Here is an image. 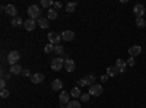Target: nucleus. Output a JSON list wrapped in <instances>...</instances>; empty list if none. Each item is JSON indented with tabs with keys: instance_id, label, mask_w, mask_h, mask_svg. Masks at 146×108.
Wrapping results in <instances>:
<instances>
[{
	"instance_id": "f257e3e1",
	"label": "nucleus",
	"mask_w": 146,
	"mask_h": 108,
	"mask_svg": "<svg viewBox=\"0 0 146 108\" xmlns=\"http://www.w3.org/2000/svg\"><path fill=\"white\" fill-rule=\"evenodd\" d=\"M28 15H29V19H34V21H38L41 18V10L36 5H31L28 7Z\"/></svg>"
},
{
	"instance_id": "f03ea898",
	"label": "nucleus",
	"mask_w": 146,
	"mask_h": 108,
	"mask_svg": "<svg viewBox=\"0 0 146 108\" xmlns=\"http://www.w3.org/2000/svg\"><path fill=\"white\" fill-rule=\"evenodd\" d=\"M7 63L10 64V66H13V64H18V62L21 60V53L19 51H16V50H13V51H10L9 54H7Z\"/></svg>"
},
{
	"instance_id": "7ed1b4c3",
	"label": "nucleus",
	"mask_w": 146,
	"mask_h": 108,
	"mask_svg": "<svg viewBox=\"0 0 146 108\" xmlns=\"http://www.w3.org/2000/svg\"><path fill=\"white\" fill-rule=\"evenodd\" d=\"M64 67V60L62 57H56L51 60V70L54 72H58V70H62Z\"/></svg>"
},
{
	"instance_id": "20e7f679",
	"label": "nucleus",
	"mask_w": 146,
	"mask_h": 108,
	"mask_svg": "<svg viewBox=\"0 0 146 108\" xmlns=\"http://www.w3.org/2000/svg\"><path fill=\"white\" fill-rule=\"evenodd\" d=\"M102 92L104 89L100 83H94V85L89 86V95H92V97H100V95H102Z\"/></svg>"
},
{
	"instance_id": "39448f33",
	"label": "nucleus",
	"mask_w": 146,
	"mask_h": 108,
	"mask_svg": "<svg viewBox=\"0 0 146 108\" xmlns=\"http://www.w3.org/2000/svg\"><path fill=\"white\" fill-rule=\"evenodd\" d=\"M62 41V35L57 34V32H50L48 34V42L53 44V45H58V42Z\"/></svg>"
},
{
	"instance_id": "423d86ee",
	"label": "nucleus",
	"mask_w": 146,
	"mask_h": 108,
	"mask_svg": "<svg viewBox=\"0 0 146 108\" xmlns=\"http://www.w3.org/2000/svg\"><path fill=\"white\" fill-rule=\"evenodd\" d=\"M133 13H135L136 19L143 18V15H145V6L143 5H136L135 7H133Z\"/></svg>"
},
{
	"instance_id": "0eeeda50",
	"label": "nucleus",
	"mask_w": 146,
	"mask_h": 108,
	"mask_svg": "<svg viewBox=\"0 0 146 108\" xmlns=\"http://www.w3.org/2000/svg\"><path fill=\"white\" fill-rule=\"evenodd\" d=\"M142 53V47L140 45H131L130 48H129V54H130V57H136V56H139Z\"/></svg>"
},
{
	"instance_id": "6e6552de",
	"label": "nucleus",
	"mask_w": 146,
	"mask_h": 108,
	"mask_svg": "<svg viewBox=\"0 0 146 108\" xmlns=\"http://www.w3.org/2000/svg\"><path fill=\"white\" fill-rule=\"evenodd\" d=\"M58 101H60V104H62V105H67L70 102V93H67L66 91H63L62 93H60Z\"/></svg>"
},
{
	"instance_id": "1a4fd4ad",
	"label": "nucleus",
	"mask_w": 146,
	"mask_h": 108,
	"mask_svg": "<svg viewBox=\"0 0 146 108\" xmlns=\"http://www.w3.org/2000/svg\"><path fill=\"white\" fill-rule=\"evenodd\" d=\"M115 67L118 69L120 73H124V72H126V67H127V63L124 62L123 58H117V62H115Z\"/></svg>"
},
{
	"instance_id": "9d476101",
	"label": "nucleus",
	"mask_w": 146,
	"mask_h": 108,
	"mask_svg": "<svg viewBox=\"0 0 146 108\" xmlns=\"http://www.w3.org/2000/svg\"><path fill=\"white\" fill-rule=\"evenodd\" d=\"M5 10H6V13H7L9 16L16 18V15H18V9H16V6H15V5H7Z\"/></svg>"
},
{
	"instance_id": "9b49d317",
	"label": "nucleus",
	"mask_w": 146,
	"mask_h": 108,
	"mask_svg": "<svg viewBox=\"0 0 146 108\" xmlns=\"http://www.w3.org/2000/svg\"><path fill=\"white\" fill-rule=\"evenodd\" d=\"M60 35H62L63 41H72L73 38H75V32H73V31H63Z\"/></svg>"
},
{
	"instance_id": "f8f14e48",
	"label": "nucleus",
	"mask_w": 146,
	"mask_h": 108,
	"mask_svg": "<svg viewBox=\"0 0 146 108\" xmlns=\"http://www.w3.org/2000/svg\"><path fill=\"white\" fill-rule=\"evenodd\" d=\"M23 27H25L27 31H34L35 27H36V21H34V19H27L25 23H23Z\"/></svg>"
},
{
	"instance_id": "ddd939ff",
	"label": "nucleus",
	"mask_w": 146,
	"mask_h": 108,
	"mask_svg": "<svg viewBox=\"0 0 146 108\" xmlns=\"http://www.w3.org/2000/svg\"><path fill=\"white\" fill-rule=\"evenodd\" d=\"M31 82L35 83V85H38V83L44 82V75H42V73H34V75L31 76Z\"/></svg>"
},
{
	"instance_id": "4468645a",
	"label": "nucleus",
	"mask_w": 146,
	"mask_h": 108,
	"mask_svg": "<svg viewBox=\"0 0 146 108\" xmlns=\"http://www.w3.org/2000/svg\"><path fill=\"white\" fill-rule=\"evenodd\" d=\"M75 67H76V63L73 62L72 58H67L66 62H64V69L67 72H73V70H75Z\"/></svg>"
},
{
	"instance_id": "2eb2a0df",
	"label": "nucleus",
	"mask_w": 146,
	"mask_h": 108,
	"mask_svg": "<svg viewBox=\"0 0 146 108\" xmlns=\"http://www.w3.org/2000/svg\"><path fill=\"white\" fill-rule=\"evenodd\" d=\"M48 21H50L48 18H44V16H41L38 21H36V23L40 25V28H42V29H47V28H48V25H50V23H48Z\"/></svg>"
},
{
	"instance_id": "dca6fc26",
	"label": "nucleus",
	"mask_w": 146,
	"mask_h": 108,
	"mask_svg": "<svg viewBox=\"0 0 146 108\" xmlns=\"http://www.w3.org/2000/svg\"><path fill=\"white\" fill-rule=\"evenodd\" d=\"M118 73H120V72H118V69H117L115 66H110V67H107V75H108L110 78L117 76Z\"/></svg>"
},
{
	"instance_id": "f3484780",
	"label": "nucleus",
	"mask_w": 146,
	"mask_h": 108,
	"mask_svg": "<svg viewBox=\"0 0 146 108\" xmlns=\"http://www.w3.org/2000/svg\"><path fill=\"white\" fill-rule=\"evenodd\" d=\"M22 70H23V69L21 67V64H13V66H10V70H9V72H10L12 75H21Z\"/></svg>"
},
{
	"instance_id": "a211bd4d",
	"label": "nucleus",
	"mask_w": 146,
	"mask_h": 108,
	"mask_svg": "<svg viewBox=\"0 0 146 108\" xmlns=\"http://www.w3.org/2000/svg\"><path fill=\"white\" fill-rule=\"evenodd\" d=\"M51 88L54 89V91H60L63 88V82L60 80V79H54L53 82H51Z\"/></svg>"
},
{
	"instance_id": "6ab92c4d",
	"label": "nucleus",
	"mask_w": 146,
	"mask_h": 108,
	"mask_svg": "<svg viewBox=\"0 0 146 108\" xmlns=\"http://www.w3.org/2000/svg\"><path fill=\"white\" fill-rule=\"evenodd\" d=\"M47 18L51 19V21L57 19V10H56V9H48V10H47Z\"/></svg>"
},
{
	"instance_id": "aec40b11",
	"label": "nucleus",
	"mask_w": 146,
	"mask_h": 108,
	"mask_svg": "<svg viewBox=\"0 0 146 108\" xmlns=\"http://www.w3.org/2000/svg\"><path fill=\"white\" fill-rule=\"evenodd\" d=\"M70 95L73 98H80V95H82V92H80V88L79 86H75L72 91H70Z\"/></svg>"
},
{
	"instance_id": "412c9836",
	"label": "nucleus",
	"mask_w": 146,
	"mask_h": 108,
	"mask_svg": "<svg viewBox=\"0 0 146 108\" xmlns=\"http://www.w3.org/2000/svg\"><path fill=\"white\" fill-rule=\"evenodd\" d=\"M12 25H13V27H21V25H23V23H25V22H23L22 21V18L21 16H16V18H13V19H12Z\"/></svg>"
},
{
	"instance_id": "4be33fe9",
	"label": "nucleus",
	"mask_w": 146,
	"mask_h": 108,
	"mask_svg": "<svg viewBox=\"0 0 146 108\" xmlns=\"http://www.w3.org/2000/svg\"><path fill=\"white\" fill-rule=\"evenodd\" d=\"M76 6H78V3H76V2H70V3H67V5H66V10L69 12V13H70V12H75Z\"/></svg>"
},
{
	"instance_id": "5701e85b",
	"label": "nucleus",
	"mask_w": 146,
	"mask_h": 108,
	"mask_svg": "<svg viewBox=\"0 0 146 108\" xmlns=\"http://www.w3.org/2000/svg\"><path fill=\"white\" fill-rule=\"evenodd\" d=\"M54 53L58 54V56H63V54H64V47H63V45H60V44L56 45V47H54Z\"/></svg>"
},
{
	"instance_id": "b1692460",
	"label": "nucleus",
	"mask_w": 146,
	"mask_h": 108,
	"mask_svg": "<svg viewBox=\"0 0 146 108\" xmlns=\"http://www.w3.org/2000/svg\"><path fill=\"white\" fill-rule=\"evenodd\" d=\"M54 47H56V45H53V44L48 42L47 45H44V51H45L47 54H50V53H53V51H54Z\"/></svg>"
},
{
	"instance_id": "393cba45",
	"label": "nucleus",
	"mask_w": 146,
	"mask_h": 108,
	"mask_svg": "<svg viewBox=\"0 0 146 108\" xmlns=\"http://www.w3.org/2000/svg\"><path fill=\"white\" fill-rule=\"evenodd\" d=\"M53 5H54V2H51V0H41V6H42V7H45V9L51 7Z\"/></svg>"
},
{
	"instance_id": "a878e982",
	"label": "nucleus",
	"mask_w": 146,
	"mask_h": 108,
	"mask_svg": "<svg viewBox=\"0 0 146 108\" xmlns=\"http://www.w3.org/2000/svg\"><path fill=\"white\" fill-rule=\"evenodd\" d=\"M136 27H137V28H145V27H146V21H145L143 18L136 19Z\"/></svg>"
},
{
	"instance_id": "bb28decb",
	"label": "nucleus",
	"mask_w": 146,
	"mask_h": 108,
	"mask_svg": "<svg viewBox=\"0 0 146 108\" xmlns=\"http://www.w3.org/2000/svg\"><path fill=\"white\" fill-rule=\"evenodd\" d=\"M66 108H80V104H79V101H70Z\"/></svg>"
},
{
	"instance_id": "cd10ccee",
	"label": "nucleus",
	"mask_w": 146,
	"mask_h": 108,
	"mask_svg": "<svg viewBox=\"0 0 146 108\" xmlns=\"http://www.w3.org/2000/svg\"><path fill=\"white\" fill-rule=\"evenodd\" d=\"M85 79H86V82H88V86L94 85V82H95V76H94V75H88Z\"/></svg>"
},
{
	"instance_id": "c85d7f7f",
	"label": "nucleus",
	"mask_w": 146,
	"mask_h": 108,
	"mask_svg": "<svg viewBox=\"0 0 146 108\" xmlns=\"http://www.w3.org/2000/svg\"><path fill=\"white\" fill-rule=\"evenodd\" d=\"M78 86H79V88H82V86H88V82H86V79H85V78L79 79V80H78Z\"/></svg>"
},
{
	"instance_id": "c756f323",
	"label": "nucleus",
	"mask_w": 146,
	"mask_h": 108,
	"mask_svg": "<svg viewBox=\"0 0 146 108\" xmlns=\"http://www.w3.org/2000/svg\"><path fill=\"white\" fill-rule=\"evenodd\" d=\"M89 97H91L89 92H88V93H82V95H80V101H82V102H86V101L89 99Z\"/></svg>"
},
{
	"instance_id": "7c9ffc66",
	"label": "nucleus",
	"mask_w": 146,
	"mask_h": 108,
	"mask_svg": "<svg viewBox=\"0 0 146 108\" xmlns=\"http://www.w3.org/2000/svg\"><path fill=\"white\" fill-rule=\"evenodd\" d=\"M62 7H63V3H62V2H54V5H53V9L58 10V9H62Z\"/></svg>"
},
{
	"instance_id": "2f4dec72",
	"label": "nucleus",
	"mask_w": 146,
	"mask_h": 108,
	"mask_svg": "<svg viewBox=\"0 0 146 108\" xmlns=\"http://www.w3.org/2000/svg\"><path fill=\"white\" fill-rule=\"evenodd\" d=\"M0 97H2L3 99L7 98V97H9V91H7V89H2V92H0Z\"/></svg>"
},
{
	"instance_id": "473e14b6",
	"label": "nucleus",
	"mask_w": 146,
	"mask_h": 108,
	"mask_svg": "<svg viewBox=\"0 0 146 108\" xmlns=\"http://www.w3.org/2000/svg\"><path fill=\"white\" fill-rule=\"evenodd\" d=\"M135 57H129V60H127V66H135Z\"/></svg>"
},
{
	"instance_id": "72a5a7b5",
	"label": "nucleus",
	"mask_w": 146,
	"mask_h": 108,
	"mask_svg": "<svg viewBox=\"0 0 146 108\" xmlns=\"http://www.w3.org/2000/svg\"><path fill=\"white\" fill-rule=\"evenodd\" d=\"M22 75L25 76V78H29V76H31V72H29L28 69H23V70H22Z\"/></svg>"
},
{
	"instance_id": "f704fd0d",
	"label": "nucleus",
	"mask_w": 146,
	"mask_h": 108,
	"mask_svg": "<svg viewBox=\"0 0 146 108\" xmlns=\"http://www.w3.org/2000/svg\"><path fill=\"white\" fill-rule=\"evenodd\" d=\"M0 89H6V80L5 79L0 80Z\"/></svg>"
},
{
	"instance_id": "c9c22d12",
	"label": "nucleus",
	"mask_w": 146,
	"mask_h": 108,
	"mask_svg": "<svg viewBox=\"0 0 146 108\" xmlns=\"http://www.w3.org/2000/svg\"><path fill=\"white\" fill-rule=\"evenodd\" d=\"M10 78H12L10 72H9V73H3V79H5V80H7V79H10Z\"/></svg>"
},
{
	"instance_id": "e433bc0d",
	"label": "nucleus",
	"mask_w": 146,
	"mask_h": 108,
	"mask_svg": "<svg viewBox=\"0 0 146 108\" xmlns=\"http://www.w3.org/2000/svg\"><path fill=\"white\" fill-rule=\"evenodd\" d=\"M108 78H110V76H108L107 73H105V75H101V82H105V80H107Z\"/></svg>"
},
{
	"instance_id": "4c0bfd02",
	"label": "nucleus",
	"mask_w": 146,
	"mask_h": 108,
	"mask_svg": "<svg viewBox=\"0 0 146 108\" xmlns=\"http://www.w3.org/2000/svg\"><path fill=\"white\" fill-rule=\"evenodd\" d=\"M60 108H66V107H60Z\"/></svg>"
}]
</instances>
